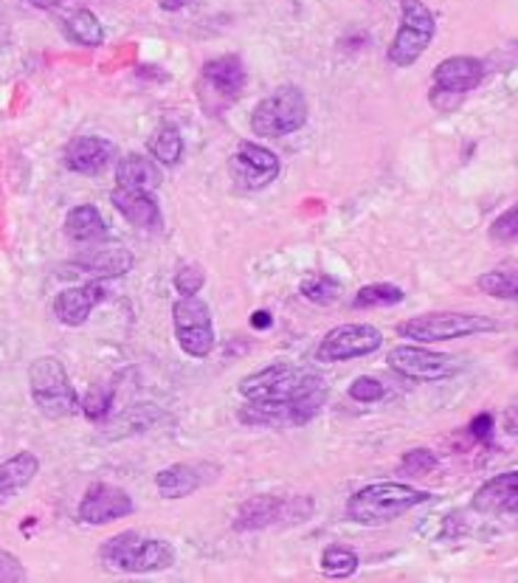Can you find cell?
Returning a JSON list of instances; mask_svg holds the SVG:
<instances>
[{"instance_id":"obj_1","label":"cell","mask_w":518,"mask_h":583,"mask_svg":"<svg viewBox=\"0 0 518 583\" xmlns=\"http://www.w3.org/2000/svg\"><path fill=\"white\" fill-rule=\"evenodd\" d=\"M240 395L254 406H268L285 415V424L305 426L321 411L327 384L319 372L296 364H271L240 381Z\"/></svg>"},{"instance_id":"obj_2","label":"cell","mask_w":518,"mask_h":583,"mask_svg":"<svg viewBox=\"0 0 518 583\" xmlns=\"http://www.w3.org/2000/svg\"><path fill=\"white\" fill-rule=\"evenodd\" d=\"M426 502H431L429 491L411 487L406 482H372L350 496L346 519L364 527H381L400 519Z\"/></svg>"},{"instance_id":"obj_3","label":"cell","mask_w":518,"mask_h":583,"mask_svg":"<svg viewBox=\"0 0 518 583\" xmlns=\"http://www.w3.org/2000/svg\"><path fill=\"white\" fill-rule=\"evenodd\" d=\"M99 558L113 572L144 575V572L173 570L175 547L164 539H147L139 532H119V536L104 541Z\"/></svg>"},{"instance_id":"obj_4","label":"cell","mask_w":518,"mask_h":583,"mask_svg":"<svg viewBox=\"0 0 518 583\" xmlns=\"http://www.w3.org/2000/svg\"><path fill=\"white\" fill-rule=\"evenodd\" d=\"M29 389H32V400L37 404V409L45 417H52V420L77 415L82 409L63 361L54 359V355H40L37 361H32V366H29Z\"/></svg>"},{"instance_id":"obj_5","label":"cell","mask_w":518,"mask_h":583,"mask_svg":"<svg viewBox=\"0 0 518 583\" xmlns=\"http://www.w3.org/2000/svg\"><path fill=\"white\" fill-rule=\"evenodd\" d=\"M493 330H499V324H496L491 316L456 314V310H445V314H422L397 324V336L417 341V344H437V341L467 339V336L493 333Z\"/></svg>"},{"instance_id":"obj_6","label":"cell","mask_w":518,"mask_h":583,"mask_svg":"<svg viewBox=\"0 0 518 583\" xmlns=\"http://www.w3.org/2000/svg\"><path fill=\"white\" fill-rule=\"evenodd\" d=\"M437 34V18L422 0H400V29L392 40L389 57L397 68H411L426 54Z\"/></svg>"},{"instance_id":"obj_7","label":"cell","mask_w":518,"mask_h":583,"mask_svg":"<svg viewBox=\"0 0 518 583\" xmlns=\"http://www.w3.org/2000/svg\"><path fill=\"white\" fill-rule=\"evenodd\" d=\"M308 122V99L296 85H282L251 113V130L265 139L296 133Z\"/></svg>"},{"instance_id":"obj_8","label":"cell","mask_w":518,"mask_h":583,"mask_svg":"<svg viewBox=\"0 0 518 583\" xmlns=\"http://www.w3.org/2000/svg\"><path fill=\"white\" fill-rule=\"evenodd\" d=\"M313 516V499L299 496V499H285V496L260 494L251 496L240 505L234 530L254 532L274 525H294V521H308Z\"/></svg>"},{"instance_id":"obj_9","label":"cell","mask_w":518,"mask_h":583,"mask_svg":"<svg viewBox=\"0 0 518 583\" xmlns=\"http://www.w3.org/2000/svg\"><path fill=\"white\" fill-rule=\"evenodd\" d=\"M175 339L180 350L192 359H206L214 350V328H211V310L198 296H180L173 305Z\"/></svg>"},{"instance_id":"obj_10","label":"cell","mask_w":518,"mask_h":583,"mask_svg":"<svg viewBox=\"0 0 518 583\" xmlns=\"http://www.w3.org/2000/svg\"><path fill=\"white\" fill-rule=\"evenodd\" d=\"M384 346V333L372 324H339L321 339L316 359L324 364H339V361L364 359V355L378 353Z\"/></svg>"},{"instance_id":"obj_11","label":"cell","mask_w":518,"mask_h":583,"mask_svg":"<svg viewBox=\"0 0 518 583\" xmlns=\"http://www.w3.org/2000/svg\"><path fill=\"white\" fill-rule=\"evenodd\" d=\"M389 366L411 381H445L462 370V361L454 355L434 353L429 346L400 344L389 350Z\"/></svg>"},{"instance_id":"obj_12","label":"cell","mask_w":518,"mask_h":583,"mask_svg":"<svg viewBox=\"0 0 518 583\" xmlns=\"http://www.w3.org/2000/svg\"><path fill=\"white\" fill-rule=\"evenodd\" d=\"M485 79V63L476 57H449L434 68V90H431V105H440L442 99H451V105L467 97Z\"/></svg>"},{"instance_id":"obj_13","label":"cell","mask_w":518,"mask_h":583,"mask_svg":"<svg viewBox=\"0 0 518 583\" xmlns=\"http://www.w3.org/2000/svg\"><path fill=\"white\" fill-rule=\"evenodd\" d=\"M231 175L240 189H263L279 175V158L263 144L243 142L231 155Z\"/></svg>"},{"instance_id":"obj_14","label":"cell","mask_w":518,"mask_h":583,"mask_svg":"<svg viewBox=\"0 0 518 583\" xmlns=\"http://www.w3.org/2000/svg\"><path fill=\"white\" fill-rule=\"evenodd\" d=\"M77 513L85 525H110V521L124 519V516L133 513V499H130L124 487L97 482V485H90L88 491H85Z\"/></svg>"},{"instance_id":"obj_15","label":"cell","mask_w":518,"mask_h":583,"mask_svg":"<svg viewBox=\"0 0 518 583\" xmlns=\"http://www.w3.org/2000/svg\"><path fill=\"white\" fill-rule=\"evenodd\" d=\"M74 265L93 279H119L133 268V254L122 243L97 240V243H88L82 254L74 256Z\"/></svg>"},{"instance_id":"obj_16","label":"cell","mask_w":518,"mask_h":583,"mask_svg":"<svg viewBox=\"0 0 518 583\" xmlns=\"http://www.w3.org/2000/svg\"><path fill=\"white\" fill-rule=\"evenodd\" d=\"M474 510L485 516H518V469L482 482L474 494Z\"/></svg>"},{"instance_id":"obj_17","label":"cell","mask_w":518,"mask_h":583,"mask_svg":"<svg viewBox=\"0 0 518 583\" xmlns=\"http://www.w3.org/2000/svg\"><path fill=\"white\" fill-rule=\"evenodd\" d=\"M65 167L70 173L79 175H99L113 158V147L110 142L99 139V135H79L65 147Z\"/></svg>"},{"instance_id":"obj_18","label":"cell","mask_w":518,"mask_h":583,"mask_svg":"<svg viewBox=\"0 0 518 583\" xmlns=\"http://www.w3.org/2000/svg\"><path fill=\"white\" fill-rule=\"evenodd\" d=\"M104 294H108V290L99 283H88L79 285V288L63 290V294H57V299H54V316H57L63 324H68V328H79V324L88 321L90 310L97 308L99 301L104 299Z\"/></svg>"},{"instance_id":"obj_19","label":"cell","mask_w":518,"mask_h":583,"mask_svg":"<svg viewBox=\"0 0 518 583\" xmlns=\"http://www.w3.org/2000/svg\"><path fill=\"white\" fill-rule=\"evenodd\" d=\"M110 204L128 223L139 226V229H158L161 226V209L155 204L153 193H139V189H122L115 186L110 193Z\"/></svg>"},{"instance_id":"obj_20","label":"cell","mask_w":518,"mask_h":583,"mask_svg":"<svg viewBox=\"0 0 518 583\" xmlns=\"http://www.w3.org/2000/svg\"><path fill=\"white\" fill-rule=\"evenodd\" d=\"M203 79L218 97L238 99L249 77H245L243 59L234 57V54H225V57H214L203 65Z\"/></svg>"},{"instance_id":"obj_21","label":"cell","mask_w":518,"mask_h":583,"mask_svg":"<svg viewBox=\"0 0 518 583\" xmlns=\"http://www.w3.org/2000/svg\"><path fill=\"white\" fill-rule=\"evenodd\" d=\"M203 465H192V462H175L169 469L155 474V487L164 499H186L192 496L198 487L206 485V476L200 474Z\"/></svg>"},{"instance_id":"obj_22","label":"cell","mask_w":518,"mask_h":583,"mask_svg":"<svg viewBox=\"0 0 518 583\" xmlns=\"http://www.w3.org/2000/svg\"><path fill=\"white\" fill-rule=\"evenodd\" d=\"M115 180L122 189H139V193H155L161 186L158 161L144 158V155H124L115 169Z\"/></svg>"},{"instance_id":"obj_23","label":"cell","mask_w":518,"mask_h":583,"mask_svg":"<svg viewBox=\"0 0 518 583\" xmlns=\"http://www.w3.org/2000/svg\"><path fill=\"white\" fill-rule=\"evenodd\" d=\"M40 471V460L32 451H20V454L9 457L7 462H0V502L18 496L23 487L32 485V480Z\"/></svg>"},{"instance_id":"obj_24","label":"cell","mask_w":518,"mask_h":583,"mask_svg":"<svg viewBox=\"0 0 518 583\" xmlns=\"http://www.w3.org/2000/svg\"><path fill=\"white\" fill-rule=\"evenodd\" d=\"M65 234H68L74 243L88 245L108 238V226H104V218L97 206L85 204L68 212V218H65Z\"/></svg>"},{"instance_id":"obj_25","label":"cell","mask_w":518,"mask_h":583,"mask_svg":"<svg viewBox=\"0 0 518 583\" xmlns=\"http://www.w3.org/2000/svg\"><path fill=\"white\" fill-rule=\"evenodd\" d=\"M63 29L74 43L85 45V48H97L104 43V29L99 18L90 9H77L68 18H63Z\"/></svg>"},{"instance_id":"obj_26","label":"cell","mask_w":518,"mask_h":583,"mask_svg":"<svg viewBox=\"0 0 518 583\" xmlns=\"http://www.w3.org/2000/svg\"><path fill=\"white\" fill-rule=\"evenodd\" d=\"M150 155L158 164H164V167H175L178 164L180 155H184V139H180V133L173 124H164V128H158L150 135Z\"/></svg>"},{"instance_id":"obj_27","label":"cell","mask_w":518,"mask_h":583,"mask_svg":"<svg viewBox=\"0 0 518 583\" xmlns=\"http://www.w3.org/2000/svg\"><path fill=\"white\" fill-rule=\"evenodd\" d=\"M482 294L502 301H518V265L516 268H493L480 276Z\"/></svg>"},{"instance_id":"obj_28","label":"cell","mask_w":518,"mask_h":583,"mask_svg":"<svg viewBox=\"0 0 518 583\" xmlns=\"http://www.w3.org/2000/svg\"><path fill=\"white\" fill-rule=\"evenodd\" d=\"M404 299V288H397L392 283H372L355 294L352 308H392V305H400Z\"/></svg>"},{"instance_id":"obj_29","label":"cell","mask_w":518,"mask_h":583,"mask_svg":"<svg viewBox=\"0 0 518 583\" xmlns=\"http://www.w3.org/2000/svg\"><path fill=\"white\" fill-rule=\"evenodd\" d=\"M355 570H359V552L350 550V547L333 544L321 552V572L324 575L350 578Z\"/></svg>"},{"instance_id":"obj_30","label":"cell","mask_w":518,"mask_h":583,"mask_svg":"<svg viewBox=\"0 0 518 583\" xmlns=\"http://www.w3.org/2000/svg\"><path fill=\"white\" fill-rule=\"evenodd\" d=\"M339 290H341V285L335 283L333 276H327V274L308 276V279L301 283V296L316 301V305H330V301H335L339 299Z\"/></svg>"},{"instance_id":"obj_31","label":"cell","mask_w":518,"mask_h":583,"mask_svg":"<svg viewBox=\"0 0 518 583\" xmlns=\"http://www.w3.org/2000/svg\"><path fill=\"white\" fill-rule=\"evenodd\" d=\"M110 406H113V386L108 384L90 386L88 395H85L82 400V411L88 420H102V417L108 415Z\"/></svg>"},{"instance_id":"obj_32","label":"cell","mask_w":518,"mask_h":583,"mask_svg":"<svg viewBox=\"0 0 518 583\" xmlns=\"http://www.w3.org/2000/svg\"><path fill=\"white\" fill-rule=\"evenodd\" d=\"M487 234H491L493 243H502V245L518 243V204L510 206L507 212H502L499 218L493 220Z\"/></svg>"},{"instance_id":"obj_33","label":"cell","mask_w":518,"mask_h":583,"mask_svg":"<svg viewBox=\"0 0 518 583\" xmlns=\"http://www.w3.org/2000/svg\"><path fill=\"white\" fill-rule=\"evenodd\" d=\"M437 469V457L429 449H411L400 460V474L406 476H426Z\"/></svg>"},{"instance_id":"obj_34","label":"cell","mask_w":518,"mask_h":583,"mask_svg":"<svg viewBox=\"0 0 518 583\" xmlns=\"http://www.w3.org/2000/svg\"><path fill=\"white\" fill-rule=\"evenodd\" d=\"M384 395H386L384 384L370 378V375H361V378L352 381V386H350V398L359 400V404H375V400H381Z\"/></svg>"},{"instance_id":"obj_35","label":"cell","mask_w":518,"mask_h":583,"mask_svg":"<svg viewBox=\"0 0 518 583\" xmlns=\"http://www.w3.org/2000/svg\"><path fill=\"white\" fill-rule=\"evenodd\" d=\"M206 285V274L200 265H186L175 274V288L180 296H198L200 288Z\"/></svg>"},{"instance_id":"obj_36","label":"cell","mask_w":518,"mask_h":583,"mask_svg":"<svg viewBox=\"0 0 518 583\" xmlns=\"http://www.w3.org/2000/svg\"><path fill=\"white\" fill-rule=\"evenodd\" d=\"M26 581V570L20 564V558L12 552H0V583H20Z\"/></svg>"},{"instance_id":"obj_37","label":"cell","mask_w":518,"mask_h":583,"mask_svg":"<svg viewBox=\"0 0 518 583\" xmlns=\"http://www.w3.org/2000/svg\"><path fill=\"white\" fill-rule=\"evenodd\" d=\"M493 435V415H487V411H482L480 417H474L471 420V437H476V440H491Z\"/></svg>"},{"instance_id":"obj_38","label":"cell","mask_w":518,"mask_h":583,"mask_svg":"<svg viewBox=\"0 0 518 583\" xmlns=\"http://www.w3.org/2000/svg\"><path fill=\"white\" fill-rule=\"evenodd\" d=\"M192 0H158V7L164 9V12H178V9L189 7Z\"/></svg>"},{"instance_id":"obj_39","label":"cell","mask_w":518,"mask_h":583,"mask_svg":"<svg viewBox=\"0 0 518 583\" xmlns=\"http://www.w3.org/2000/svg\"><path fill=\"white\" fill-rule=\"evenodd\" d=\"M251 324H254V328H271V314L268 310H256L254 316H251Z\"/></svg>"},{"instance_id":"obj_40","label":"cell","mask_w":518,"mask_h":583,"mask_svg":"<svg viewBox=\"0 0 518 583\" xmlns=\"http://www.w3.org/2000/svg\"><path fill=\"white\" fill-rule=\"evenodd\" d=\"M26 3L34 9H57L59 3H65V0H26Z\"/></svg>"},{"instance_id":"obj_41","label":"cell","mask_w":518,"mask_h":583,"mask_svg":"<svg viewBox=\"0 0 518 583\" xmlns=\"http://www.w3.org/2000/svg\"><path fill=\"white\" fill-rule=\"evenodd\" d=\"M510 364L518 366V350H516V353H510Z\"/></svg>"},{"instance_id":"obj_42","label":"cell","mask_w":518,"mask_h":583,"mask_svg":"<svg viewBox=\"0 0 518 583\" xmlns=\"http://www.w3.org/2000/svg\"><path fill=\"white\" fill-rule=\"evenodd\" d=\"M516 411H518V409H516Z\"/></svg>"}]
</instances>
